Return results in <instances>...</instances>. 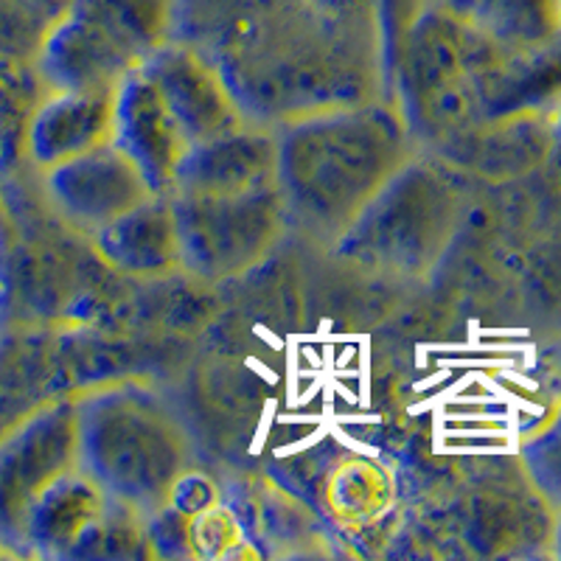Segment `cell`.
<instances>
[{
	"label": "cell",
	"mask_w": 561,
	"mask_h": 561,
	"mask_svg": "<svg viewBox=\"0 0 561 561\" xmlns=\"http://www.w3.org/2000/svg\"><path fill=\"white\" fill-rule=\"evenodd\" d=\"M503 48H528L561 34V0H433Z\"/></svg>",
	"instance_id": "ac0fdd59"
},
{
	"label": "cell",
	"mask_w": 561,
	"mask_h": 561,
	"mask_svg": "<svg viewBox=\"0 0 561 561\" xmlns=\"http://www.w3.org/2000/svg\"><path fill=\"white\" fill-rule=\"evenodd\" d=\"M556 140H561V107L556 110Z\"/></svg>",
	"instance_id": "484cf974"
},
{
	"label": "cell",
	"mask_w": 561,
	"mask_h": 561,
	"mask_svg": "<svg viewBox=\"0 0 561 561\" xmlns=\"http://www.w3.org/2000/svg\"><path fill=\"white\" fill-rule=\"evenodd\" d=\"M45 192L65 222L90 237L154 197V188L122 147L107 144L45 172Z\"/></svg>",
	"instance_id": "30bf717a"
},
{
	"label": "cell",
	"mask_w": 561,
	"mask_h": 561,
	"mask_svg": "<svg viewBox=\"0 0 561 561\" xmlns=\"http://www.w3.org/2000/svg\"><path fill=\"white\" fill-rule=\"evenodd\" d=\"M113 135L115 88L48 90L28 118L26 152L45 174L68 160L107 147L113 144Z\"/></svg>",
	"instance_id": "4fadbf2b"
},
{
	"label": "cell",
	"mask_w": 561,
	"mask_h": 561,
	"mask_svg": "<svg viewBox=\"0 0 561 561\" xmlns=\"http://www.w3.org/2000/svg\"><path fill=\"white\" fill-rule=\"evenodd\" d=\"M325 7L337 9L340 14H348L363 23H374V26L385 28L382 20V0H323Z\"/></svg>",
	"instance_id": "603a6c76"
},
{
	"label": "cell",
	"mask_w": 561,
	"mask_h": 561,
	"mask_svg": "<svg viewBox=\"0 0 561 561\" xmlns=\"http://www.w3.org/2000/svg\"><path fill=\"white\" fill-rule=\"evenodd\" d=\"M553 556L561 559V517L556 519V530H553Z\"/></svg>",
	"instance_id": "d4e9b609"
},
{
	"label": "cell",
	"mask_w": 561,
	"mask_h": 561,
	"mask_svg": "<svg viewBox=\"0 0 561 561\" xmlns=\"http://www.w3.org/2000/svg\"><path fill=\"white\" fill-rule=\"evenodd\" d=\"M73 0H0V59L34 68L45 37L68 14Z\"/></svg>",
	"instance_id": "ffe728a7"
},
{
	"label": "cell",
	"mask_w": 561,
	"mask_h": 561,
	"mask_svg": "<svg viewBox=\"0 0 561 561\" xmlns=\"http://www.w3.org/2000/svg\"><path fill=\"white\" fill-rule=\"evenodd\" d=\"M433 0H382V20H385V37H388V57L393 54L396 43L402 39L408 26L419 18Z\"/></svg>",
	"instance_id": "7402d4cb"
},
{
	"label": "cell",
	"mask_w": 561,
	"mask_h": 561,
	"mask_svg": "<svg viewBox=\"0 0 561 561\" xmlns=\"http://www.w3.org/2000/svg\"><path fill=\"white\" fill-rule=\"evenodd\" d=\"M140 70L154 84L188 147L253 124L242 113L217 65L192 45L169 39L140 65Z\"/></svg>",
	"instance_id": "9c48e42d"
},
{
	"label": "cell",
	"mask_w": 561,
	"mask_h": 561,
	"mask_svg": "<svg viewBox=\"0 0 561 561\" xmlns=\"http://www.w3.org/2000/svg\"><path fill=\"white\" fill-rule=\"evenodd\" d=\"M107 267L135 278H163L183 270L178 217L167 194H154L93 233Z\"/></svg>",
	"instance_id": "e0dca14e"
},
{
	"label": "cell",
	"mask_w": 561,
	"mask_h": 561,
	"mask_svg": "<svg viewBox=\"0 0 561 561\" xmlns=\"http://www.w3.org/2000/svg\"><path fill=\"white\" fill-rule=\"evenodd\" d=\"M278 185L275 129L244 124L188 149L169 194H225Z\"/></svg>",
	"instance_id": "2e32d148"
},
{
	"label": "cell",
	"mask_w": 561,
	"mask_h": 561,
	"mask_svg": "<svg viewBox=\"0 0 561 561\" xmlns=\"http://www.w3.org/2000/svg\"><path fill=\"white\" fill-rule=\"evenodd\" d=\"M550 160H553L556 178H559V188H561V140H556V149H553V154H550Z\"/></svg>",
	"instance_id": "cb8c5ba5"
},
{
	"label": "cell",
	"mask_w": 561,
	"mask_h": 561,
	"mask_svg": "<svg viewBox=\"0 0 561 561\" xmlns=\"http://www.w3.org/2000/svg\"><path fill=\"white\" fill-rule=\"evenodd\" d=\"M483 122L553 115L561 107V34L528 48L497 45L474 70Z\"/></svg>",
	"instance_id": "8fae6325"
},
{
	"label": "cell",
	"mask_w": 561,
	"mask_h": 561,
	"mask_svg": "<svg viewBox=\"0 0 561 561\" xmlns=\"http://www.w3.org/2000/svg\"><path fill=\"white\" fill-rule=\"evenodd\" d=\"M289 230L337 248L385 185L421 152L396 99L325 110L275 129Z\"/></svg>",
	"instance_id": "7a4b0ae2"
},
{
	"label": "cell",
	"mask_w": 561,
	"mask_h": 561,
	"mask_svg": "<svg viewBox=\"0 0 561 561\" xmlns=\"http://www.w3.org/2000/svg\"><path fill=\"white\" fill-rule=\"evenodd\" d=\"M463 219L458 172L419 152L337 242V253L365 270L399 278L430 273Z\"/></svg>",
	"instance_id": "5b68a950"
},
{
	"label": "cell",
	"mask_w": 561,
	"mask_h": 561,
	"mask_svg": "<svg viewBox=\"0 0 561 561\" xmlns=\"http://www.w3.org/2000/svg\"><path fill=\"white\" fill-rule=\"evenodd\" d=\"M79 466L118 505L152 519L194 469V438L169 399L144 385H107L77 399Z\"/></svg>",
	"instance_id": "3957f363"
},
{
	"label": "cell",
	"mask_w": 561,
	"mask_h": 561,
	"mask_svg": "<svg viewBox=\"0 0 561 561\" xmlns=\"http://www.w3.org/2000/svg\"><path fill=\"white\" fill-rule=\"evenodd\" d=\"M113 144L138 163L154 194L172 192L174 174L192 147L140 68L115 88Z\"/></svg>",
	"instance_id": "5bb4252c"
},
{
	"label": "cell",
	"mask_w": 561,
	"mask_h": 561,
	"mask_svg": "<svg viewBox=\"0 0 561 561\" xmlns=\"http://www.w3.org/2000/svg\"><path fill=\"white\" fill-rule=\"evenodd\" d=\"M553 149V115H530V118L483 122L430 154L444 160L458 174H474L483 180H517L545 167Z\"/></svg>",
	"instance_id": "9a60e30c"
},
{
	"label": "cell",
	"mask_w": 561,
	"mask_h": 561,
	"mask_svg": "<svg viewBox=\"0 0 561 561\" xmlns=\"http://www.w3.org/2000/svg\"><path fill=\"white\" fill-rule=\"evenodd\" d=\"M115 500L84 472L82 466L65 472L34 503L26 523L23 548L39 556L96 553L102 536L110 534V511ZM102 553V548H99Z\"/></svg>",
	"instance_id": "7c38bea8"
},
{
	"label": "cell",
	"mask_w": 561,
	"mask_h": 561,
	"mask_svg": "<svg viewBox=\"0 0 561 561\" xmlns=\"http://www.w3.org/2000/svg\"><path fill=\"white\" fill-rule=\"evenodd\" d=\"M174 0H73L34 70L48 90H107L172 39Z\"/></svg>",
	"instance_id": "8992f818"
},
{
	"label": "cell",
	"mask_w": 561,
	"mask_h": 561,
	"mask_svg": "<svg viewBox=\"0 0 561 561\" xmlns=\"http://www.w3.org/2000/svg\"><path fill=\"white\" fill-rule=\"evenodd\" d=\"M497 48L469 20L430 3L390 54V93L424 152L483 124L474 70Z\"/></svg>",
	"instance_id": "277c9868"
},
{
	"label": "cell",
	"mask_w": 561,
	"mask_h": 561,
	"mask_svg": "<svg viewBox=\"0 0 561 561\" xmlns=\"http://www.w3.org/2000/svg\"><path fill=\"white\" fill-rule=\"evenodd\" d=\"M183 530V542H188V556H203V559H219V556H242V545L248 542L242 536L239 517L222 503L208 505L205 511L188 519H178Z\"/></svg>",
	"instance_id": "44dd1931"
},
{
	"label": "cell",
	"mask_w": 561,
	"mask_h": 561,
	"mask_svg": "<svg viewBox=\"0 0 561 561\" xmlns=\"http://www.w3.org/2000/svg\"><path fill=\"white\" fill-rule=\"evenodd\" d=\"M396 497V483L385 466L348 458L329 478L325 503L343 528H368L382 519Z\"/></svg>",
	"instance_id": "d6986e66"
},
{
	"label": "cell",
	"mask_w": 561,
	"mask_h": 561,
	"mask_svg": "<svg viewBox=\"0 0 561 561\" xmlns=\"http://www.w3.org/2000/svg\"><path fill=\"white\" fill-rule=\"evenodd\" d=\"M172 39L217 65L248 122L267 129L393 99L385 28L323 0H174Z\"/></svg>",
	"instance_id": "6da1fadb"
},
{
	"label": "cell",
	"mask_w": 561,
	"mask_h": 561,
	"mask_svg": "<svg viewBox=\"0 0 561 561\" xmlns=\"http://www.w3.org/2000/svg\"><path fill=\"white\" fill-rule=\"evenodd\" d=\"M77 466V399L45 404L0 438V545L3 548H23L34 503Z\"/></svg>",
	"instance_id": "ba28073f"
},
{
	"label": "cell",
	"mask_w": 561,
	"mask_h": 561,
	"mask_svg": "<svg viewBox=\"0 0 561 561\" xmlns=\"http://www.w3.org/2000/svg\"><path fill=\"white\" fill-rule=\"evenodd\" d=\"M178 217L183 270L208 280L250 273L289 233L278 185L225 194H167Z\"/></svg>",
	"instance_id": "52a82bcc"
}]
</instances>
